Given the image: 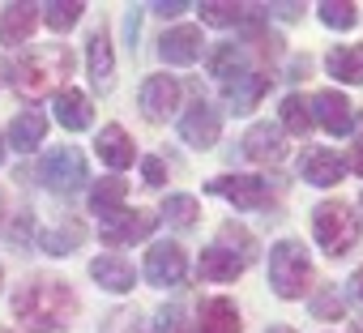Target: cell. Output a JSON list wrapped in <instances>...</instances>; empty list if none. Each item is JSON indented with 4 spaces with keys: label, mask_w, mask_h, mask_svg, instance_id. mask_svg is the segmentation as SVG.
<instances>
[{
    "label": "cell",
    "mask_w": 363,
    "mask_h": 333,
    "mask_svg": "<svg viewBox=\"0 0 363 333\" xmlns=\"http://www.w3.org/2000/svg\"><path fill=\"white\" fill-rule=\"evenodd\" d=\"M350 166H354V176H363V141H354V149H350Z\"/></svg>",
    "instance_id": "35"
},
{
    "label": "cell",
    "mask_w": 363,
    "mask_h": 333,
    "mask_svg": "<svg viewBox=\"0 0 363 333\" xmlns=\"http://www.w3.org/2000/svg\"><path fill=\"white\" fill-rule=\"evenodd\" d=\"M312 231H316V244L329 256H346L359 244V218L346 201H320L312 210Z\"/></svg>",
    "instance_id": "4"
},
{
    "label": "cell",
    "mask_w": 363,
    "mask_h": 333,
    "mask_svg": "<svg viewBox=\"0 0 363 333\" xmlns=\"http://www.w3.org/2000/svg\"><path fill=\"white\" fill-rule=\"evenodd\" d=\"M179 94H184V90H179V77L154 73V77L141 81V111H145L150 120H167V115H175Z\"/></svg>",
    "instance_id": "10"
},
{
    "label": "cell",
    "mask_w": 363,
    "mask_h": 333,
    "mask_svg": "<svg viewBox=\"0 0 363 333\" xmlns=\"http://www.w3.org/2000/svg\"><path fill=\"white\" fill-rule=\"evenodd\" d=\"M197 333H244L240 324V307L231 299H206L201 303V316H197Z\"/></svg>",
    "instance_id": "16"
},
{
    "label": "cell",
    "mask_w": 363,
    "mask_h": 333,
    "mask_svg": "<svg viewBox=\"0 0 363 333\" xmlns=\"http://www.w3.org/2000/svg\"><path fill=\"white\" fill-rule=\"evenodd\" d=\"M223 90H227V103H231L235 111H252V107L265 98L269 77H265V73H240V77H235V81H227Z\"/></svg>",
    "instance_id": "19"
},
{
    "label": "cell",
    "mask_w": 363,
    "mask_h": 333,
    "mask_svg": "<svg viewBox=\"0 0 363 333\" xmlns=\"http://www.w3.org/2000/svg\"><path fill=\"white\" fill-rule=\"evenodd\" d=\"M73 64H77V60H73L69 47H30V52L13 64V81H18L22 94L39 98V94H48V90H56L60 81H69Z\"/></svg>",
    "instance_id": "2"
},
{
    "label": "cell",
    "mask_w": 363,
    "mask_h": 333,
    "mask_svg": "<svg viewBox=\"0 0 363 333\" xmlns=\"http://www.w3.org/2000/svg\"><path fill=\"white\" fill-rule=\"evenodd\" d=\"M99 158L111 166V171H124V166H133V158H137V149H133V137L120 128V124H107L103 132H99Z\"/></svg>",
    "instance_id": "17"
},
{
    "label": "cell",
    "mask_w": 363,
    "mask_h": 333,
    "mask_svg": "<svg viewBox=\"0 0 363 333\" xmlns=\"http://www.w3.org/2000/svg\"><path fill=\"white\" fill-rule=\"evenodd\" d=\"M210 193L227 197L235 210H261L269 201V184L257 176H218V180H210Z\"/></svg>",
    "instance_id": "9"
},
{
    "label": "cell",
    "mask_w": 363,
    "mask_h": 333,
    "mask_svg": "<svg viewBox=\"0 0 363 333\" xmlns=\"http://www.w3.org/2000/svg\"><path fill=\"white\" fill-rule=\"evenodd\" d=\"M218 132H223V115L206 98H193L189 111L179 115V137H184L189 145H197V149H210L218 141Z\"/></svg>",
    "instance_id": "6"
},
{
    "label": "cell",
    "mask_w": 363,
    "mask_h": 333,
    "mask_svg": "<svg viewBox=\"0 0 363 333\" xmlns=\"http://www.w3.org/2000/svg\"><path fill=\"white\" fill-rule=\"evenodd\" d=\"M210 69H214V77L227 86V81H235L240 77V69H244V56H240V47L235 43H218V52L210 56Z\"/></svg>",
    "instance_id": "27"
},
{
    "label": "cell",
    "mask_w": 363,
    "mask_h": 333,
    "mask_svg": "<svg viewBox=\"0 0 363 333\" xmlns=\"http://www.w3.org/2000/svg\"><path fill=\"white\" fill-rule=\"evenodd\" d=\"M111 73H116L111 35H107V26H99V30L90 35V77H94V86H111Z\"/></svg>",
    "instance_id": "24"
},
{
    "label": "cell",
    "mask_w": 363,
    "mask_h": 333,
    "mask_svg": "<svg viewBox=\"0 0 363 333\" xmlns=\"http://www.w3.org/2000/svg\"><path fill=\"white\" fill-rule=\"evenodd\" d=\"M244 256H235L231 248H223V244H214V248H206L201 252V265H197V273L206 278V282H235L240 273H244Z\"/></svg>",
    "instance_id": "15"
},
{
    "label": "cell",
    "mask_w": 363,
    "mask_h": 333,
    "mask_svg": "<svg viewBox=\"0 0 363 333\" xmlns=\"http://www.w3.org/2000/svg\"><path fill=\"white\" fill-rule=\"evenodd\" d=\"M82 239H86V222H82V218H69V222H60L56 231H43V235H39L43 252H52V256H69Z\"/></svg>",
    "instance_id": "25"
},
{
    "label": "cell",
    "mask_w": 363,
    "mask_h": 333,
    "mask_svg": "<svg viewBox=\"0 0 363 333\" xmlns=\"http://www.w3.org/2000/svg\"><path fill=\"white\" fill-rule=\"evenodd\" d=\"M86 180H90V166H86V154H82V149L65 145V149H56V154L43 158V184H48V188L73 193V188H82Z\"/></svg>",
    "instance_id": "5"
},
{
    "label": "cell",
    "mask_w": 363,
    "mask_h": 333,
    "mask_svg": "<svg viewBox=\"0 0 363 333\" xmlns=\"http://www.w3.org/2000/svg\"><path fill=\"white\" fill-rule=\"evenodd\" d=\"M0 162H5V141H0Z\"/></svg>",
    "instance_id": "39"
},
{
    "label": "cell",
    "mask_w": 363,
    "mask_h": 333,
    "mask_svg": "<svg viewBox=\"0 0 363 333\" xmlns=\"http://www.w3.org/2000/svg\"><path fill=\"white\" fill-rule=\"evenodd\" d=\"M316 13H320V22H325L329 30H350V26L359 22V9H354V5H346V0H342V5H337V0H325Z\"/></svg>",
    "instance_id": "31"
},
{
    "label": "cell",
    "mask_w": 363,
    "mask_h": 333,
    "mask_svg": "<svg viewBox=\"0 0 363 333\" xmlns=\"http://www.w3.org/2000/svg\"><path fill=\"white\" fill-rule=\"evenodd\" d=\"M0 333H9V329H0Z\"/></svg>",
    "instance_id": "42"
},
{
    "label": "cell",
    "mask_w": 363,
    "mask_h": 333,
    "mask_svg": "<svg viewBox=\"0 0 363 333\" xmlns=\"http://www.w3.org/2000/svg\"><path fill=\"white\" fill-rule=\"evenodd\" d=\"M248 18H252V9H244V5H223V0L201 5V22H210V26H240Z\"/></svg>",
    "instance_id": "29"
},
{
    "label": "cell",
    "mask_w": 363,
    "mask_h": 333,
    "mask_svg": "<svg viewBox=\"0 0 363 333\" xmlns=\"http://www.w3.org/2000/svg\"><path fill=\"white\" fill-rule=\"evenodd\" d=\"M90 115H94V111H90V98H86L82 90H69V86H65V90L56 94V120H60L65 128L82 132V128H90Z\"/></svg>",
    "instance_id": "21"
},
{
    "label": "cell",
    "mask_w": 363,
    "mask_h": 333,
    "mask_svg": "<svg viewBox=\"0 0 363 333\" xmlns=\"http://www.w3.org/2000/svg\"><path fill=\"white\" fill-rule=\"evenodd\" d=\"M282 128L295 132V137H303V132L312 128V111H308L303 94H286V98H282Z\"/></svg>",
    "instance_id": "28"
},
{
    "label": "cell",
    "mask_w": 363,
    "mask_h": 333,
    "mask_svg": "<svg viewBox=\"0 0 363 333\" xmlns=\"http://www.w3.org/2000/svg\"><path fill=\"white\" fill-rule=\"evenodd\" d=\"M141 176H145L150 188H162V184H167V166H162L158 158H141Z\"/></svg>",
    "instance_id": "34"
},
{
    "label": "cell",
    "mask_w": 363,
    "mask_h": 333,
    "mask_svg": "<svg viewBox=\"0 0 363 333\" xmlns=\"http://www.w3.org/2000/svg\"><path fill=\"white\" fill-rule=\"evenodd\" d=\"M90 278H94L103 290H111V295H124V290H133V282H137L133 265H128L124 256H116V252L94 256V261H90Z\"/></svg>",
    "instance_id": "14"
},
{
    "label": "cell",
    "mask_w": 363,
    "mask_h": 333,
    "mask_svg": "<svg viewBox=\"0 0 363 333\" xmlns=\"http://www.w3.org/2000/svg\"><path fill=\"white\" fill-rule=\"evenodd\" d=\"M43 132H48V120H43L39 111H22V115L13 120V128H9V145L22 149V154H30V149L43 141Z\"/></svg>",
    "instance_id": "26"
},
{
    "label": "cell",
    "mask_w": 363,
    "mask_h": 333,
    "mask_svg": "<svg viewBox=\"0 0 363 333\" xmlns=\"http://www.w3.org/2000/svg\"><path fill=\"white\" fill-rule=\"evenodd\" d=\"M158 227V218L150 214V210H120V214H111V218H99V235H103V244H111V248H120V244H133V239H145L150 231Z\"/></svg>",
    "instance_id": "7"
},
{
    "label": "cell",
    "mask_w": 363,
    "mask_h": 333,
    "mask_svg": "<svg viewBox=\"0 0 363 333\" xmlns=\"http://www.w3.org/2000/svg\"><path fill=\"white\" fill-rule=\"evenodd\" d=\"M39 22V9L35 5H9V9H0V39L5 43H26L30 30Z\"/></svg>",
    "instance_id": "20"
},
{
    "label": "cell",
    "mask_w": 363,
    "mask_h": 333,
    "mask_svg": "<svg viewBox=\"0 0 363 333\" xmlns=\"http://www.w3.org/2000/svg\"><path fill=\"white\" fill-rule=\"evenodd\" d=\"M269 333H295V329H286V324H274V329H269Z\"/></svg>",
    "instance_id": "38"
},
{
    "label": "cell",
    "mask_w": 363,
    "mask_h": 333,
    "mask_svg": "<svg viewBox=\"0 0 363 333\" xmlns=\"http://www.w3.org/2000/svg\"><path fill=\"white\" fill-rule=\"evenodd\" d=\"M325 69H329L337 81L363 86V43H350V47H333V52L325 56Z\"/></svg>",
    "instance_id": "22"
},
{
    "label": "cell",
    "mask_w": 363,
    "mask_h": 333,
    "mask_svg": "<svg viewBox=\"0 0 363 333\" xmlns=\"http://www.w3.org/2000/svg\"><path fill=\"white\" fill-rule=\"evenodd\" d=\"M124 197H128V184H124L120 176H107V180L94 184V193H90V210H94L99 218H111V214L124 210Z\"/></svg>",
    "instance_id": "23"
},
{
    "label": "cell",
    "mask_w": 363,
    "mask_h": 333,
    "mask_svg": "<svg viewBox=\"0 0 363 333\" xmlns=\"http://www.w3.org/2000/svg\"><path fill=\"white\" fill-rule=\"evenodd\" d=\"M244 154L252 158V162H282V132L278 128H269V124H252L248 132H244Z\"/></svg>",
    "instance_id": "18"
},
{
    "label": "cell",
    "mask_w": 363,
    "mask_h": 333,
    "mask_svg": "<svg viewBox=\"0 0 363 333\" xmlns=\"http://www.w3.org/2000/svg\"><path fill=\"white\" fill-rule=\"evenodd\" d=\"M0 282H5V269H0Z\"/></svg>",
    "instance_id": "41"
},
{
    "label": "cell",
    "mask_w": 363,
    "mask_h": 333,
    "mask_svg": "<svg viewBox=\"0 0 363 333\" xmlns=\"http://www.w3.org/2000/svg\"><path fill=\"white\" fill-rule=\"evenodd\" d=\"M201 30L197 26H175V30H167L162 39H158V56L167 60V64H193L197 56H201Z\"/></svg>",
    "instance_id": "13"
},
{
    "label": "cell",
    "mask_w": 363,
    "mask_h": 333,
    "mask_svg": "<svg viewBox=\"0 0 363 333\" xmlns=\"http://www.w3.org/2000/svg\"><path fill=\"white\" fill-rule=\"evenodd\" d=\"M162 214H167L175 227H193V222L201 218V205H197V197L175 193V197H167V201H162Z\"/></svg>",
    "instance_id": "30"
},
{
    "label": "cell",
    "mask_w": 363,
    "mask_h": 333,
    "mask_svg": "<svg viewBox=\"0 0 363 333\" xmlns=\"http://www.w3.org/2000/svg\"><path fill=\"white\" fill-rule=\"evenodd\" d=\"M312 312H316V320H342V299H337V290H320L316 303H312Z\"/></svg>",
    "instance_id": "33"
},
{
    "label": "cell",
    "mask_w": 363,
    "mask_h": 333,
    "mask_svg": "<svg viewBox=\"0 0 363 333\" xmlns=\"http://www.w3.org/2000/svg\"><path fill=\"white\" fill-rule=\"evenodd\" d=\"M0 81H5V64H0Z\"/></svg>",
    "instance_id": "40"
},
{
    "label": "cell",
    "mask_w": 363,
    "mask_h": 333,
    "mask_svg": "<svg viewBox=\"0 0 363 333\" xmlns=\"http://www.w3.org/2000/svg\"><path fill=\"white\" fill-rule=\"evenodd\" d=\"M350 295L363 303V265H359V269H354V278H350Z\"/></svg>",
    "instance_id": "36"
},
{
    "label": "cell",
    "mask_w": 363,
    "mask_h": 333,
    "mask_svg": "<svg viewBox=\"0 0 363 333\" xmlns=\"http://www.w3.org/2000/svg\"><path fill=\"white\" fill-rule=\"evenodd\" d=\"M269 282L282 299H303L312 286V261L303 252V244L295 239H278L269 248Z\"/></svg>",
    "instance_id": "3"
},
{
    "label": "cell",
    "mask_w": 363,
    "mask_h": 333,
    "mask_svg": "<svg viewBox=\"0 0 363 333\" xmlns=\"http://www.w3.org/2000/svg\"><path fill=\"white\" fill-rule=\"evenodd\" d=\"M13 316L30 329V333H60L73 324L77 316V295L69 282L60 278H26L18 290H13Z\"/></svg>",
    "instance_id": "1"
},
{
    "label": "cell",
    "mask_w": 363,
    "mask_h": 333,
    "mask_svg": "<svg viewBox=\"0 0 363 333\" xmlns=\"http://www.w3.org/2000/svg\"><path fill=\"white\" fill-rule=\"evenodd\" d=\"M179 9H184V5H179V0H171V5H154V13H162V18H175Z\"/></svg>",
    "instance_id": "37"
},
{
    "label": "cell",
    "mask_w": 363,
    "mask_h": 333,
    "mask_svg": "<svg viewBox=\"0 0 363 333\" xmlns=\"http://www.w3.org/2000/svg\"><path fill=\"white\" fill-rule=\"evenodd\" d=\"M308 111H312V124H320L325 132H350V128H354L350 103H346V94H337V90H320V94L308 103Z\"/></svg>",
    "instance_id": "11"
},
{
    "label": "cell",
    "mask_w": 363,
    "mask_h": 333,
    "mask_svg": "<svg viewBox=\"0 0 363 333\" xmlns=\"http://www.w3.org/2000/svg\"><path fill=\"white\" fill-rule=\"evenodd\" d=\"M184 273H189V256L179 244H154L145 252V278L154 286H179Z\"/></svg>",
    "instance_id": "8"
},
{
    "label": "cell",
    "mask_w": 363,
    "mask_h": 333,
    "mask_svg": "<svg viewBox=\"0 0 363 333\" xmlns=\"http://www.w3.org/2000/svg\"><path fill=\"white\" fill-rule=\"evenodd\" d=\"M82 13H86V5H77V0H69V5H48V9H43V22H48L52 30H73Z\"/></svg>",
    "instance_id": "32"
},
{
    "label": "cell",
    "mask_w": 363,
    "mask_h": 333,
    "mask_svg": "<svg viewBox=\"0 0 363 333\" xmlns=\"http://www.w3.org/2000/svg\"><path fill=\"white\" fill-rule=\"evenodd\" d=\"M299 171H303V180H308V184L329 188V184H337V180L346 176V162L337 158V149H303Z\"/></svg>",
    "instance_id": "12"
}]
</instances>
